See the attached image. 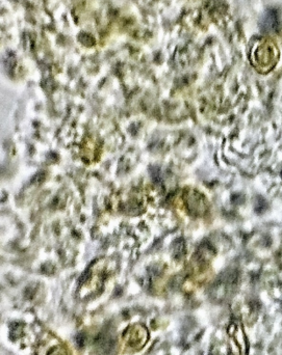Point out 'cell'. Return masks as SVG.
<instances>
[{
  "instance_id": "obj_1",
  "label": "cell",
  "mask_w": 282,
  "mask_h": 355,
  "mask_svg": "<svg viewBox=\"0 0 282 355\" xmlns=\"http://www.w3.org/2000/svg\"><path fill=\"white\" fill-rule=\"evenodd\" d=\"M229 354L247 355L248 342L243 327L240 323H231L229 329Z\"/></svg>"
},
{
  "instance_id": "obj_2",
  "label": "cell",
  "mask_w": 282,
  "mask_h": 355,
  "mask_svg": "<svg viewBox=\"0 0 282 355\" xmlns=\"http://www.w3.org/2000/svg\"><path fill=\"white\" fill-rule=\"evenodd\" d=\"M148 337L149 336H148L147 329L140 324L128 327L123 335L127 345L133 349H140L143 347L147 342Z\"/></svg>"
},
{
  "instance_id": "obj_3",
  "label": "cell",
  "mask_w": 282,
  "mask_h": 355,
  "mask_svg": "<svg viewBox=\"0 0 282 355\" xmlns=\"http://www.w3.org/2000/svg\"><path fill=\"white\" fill-rule=\"evenodd\" d=\"M37 355H68L66 348L58 340L49 336L42 340L37 348Z\"/></svg>"
},
{
  "instance_id": "obj_4",
  "label": "cell",
  "mask_w": 282,
  "mask_h": 355,
  "mask_svg": "<svg viewBox=\"0 0 282 355\" xmlns=\"http://www.w3.org/2000/svg\"><path fill=\"white\" fill-rule=\"evenodd\" d=\"M97 343L98 347H100V349H104L108 352L110 349H113V346H114V337L108 331V334L101 335V337L97 340Z\"/></svg>"
}]
</instances>
